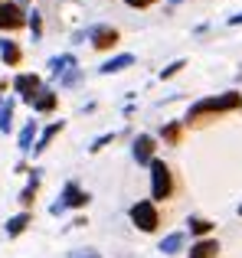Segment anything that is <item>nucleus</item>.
Segmentation results:
<instances>
[{"label": "nucleus", "instance_id": "27", "mask_svg": "<svg viewBox=\"0 0 242 258\" xmlns=\"http://www.w3.org/2000/svg\"><path fill=\"white\" fill-rule=\"evenodd\" d=\"M239 216H242V203H239Z\"/></svg>", "mask_w": 242, "mask_h": 258}, {"label": "nucleus", "instance_id": "10", "mask_svg": "<svg viewBox=\"0 0 242 258\" xmlns=\"http://www.w3.org/2000/svg\"><path fill=\"white\" fill-rule=\"evenodd\" d=\"M219 252V242L216 239H203V242H197V245L190 248V258H213Z\"/></svg>", "mask_w": 242, "mask_h": 258}, {"label": "nucleus", "instance_id": "7", "mask_svg": "<svg viewBox=\"0 0 242 258\" xmlns=\"http://www.w3.org/2000/svg\"><path fill=\"white\" fill-rule=\"evenodd\" d=\"M23 23V13L17 4H0V30H17Z\"/></svg>", "mask_w": 242, "mask_h": 258}, {"label": "nucleus", "instance_id": "26", "mask_svg": "<svg viewBox=\"0 0 242 258\" xmlns=\"http://www.w3.org/2000/svg\"><path fill=\"white\" fill-rule=\"evenodd\" d=\"M170 4H173V7H177V4H180V0H170Z\"/></svg>", "mask_w": 242, "mask_h": 258}, {"label": "nucleus", "instance_id": "19", "mask_svg": "<svg viewBox=\"0 0 242 258\" xmlns=\"http://www.w3.org/2000/svg\"><path fill=\"white\" fill-rule=\"evenodd\" d=\"M10 114H13V105H10V101H7V105H4V101H0V131H10Z\"/></svg>", "mask_w": 242, "mask_h": 258}, {"label": "nucleus", "instance_id": "16", "mask_svg": "<svg viewBox=\"0 0 242 258\" xmlns=\"http://www.w3.org/2000/svg\"><path fill=\"white\" fill-rule=\"evenodd\" d=\"M187 226H190V232H193V235H206V232L213 229V222L200 219V216H190V219H187Z\"/></svg>", "mask_w": 242, "mask_h": 258}, {"label": "nucleus", "instance_id": "13", "mask_svg": "<svg viewBox=\"0 0 242 258\" xmlns=\"http://www.w3.org/2000/svg\"><path fill=\"white\" fill-rule=\"evenodd\" d=\"M33 108H36V111H52V108H56V95L52 92H39L36 98H33Z\"/></svg>", "mask_w": 242, "mask_h": 258}, {"label": "nucleus", "instance_id": "4", "mask_svg": "<svg viewBox=\"0 0 242 258\" xmlns=\"http://www.w3.org/2000/svg\"><path fill=\"white\" fill-rule=\"evenodd\" d=\"M131 157L138 160V164H151V160H154V138H151V134H138V138H134Z\"/></svg>", "mask_w": 242, "mask_h": 258}, {"label": "nucleus", "instance_id": "14", "mask_svg": "<svg viewBox=\"0 0 242 258\" xmlns=\"http://www.w3.org/2000/svg\"><path fill=\"white\" fill-rule=\"evenodd\" d=\"M49 69H52V76H63L66 69H76V59H72V56H59V59L49 62Z\"/></svg>", "mask_w": 242, "mask_h": 258}, {"label": "nucleus", "instance_id": "20", "mask_svg": "<svg viewBox=\"0 0 242 258\" xmlns=\"http://www.w3.org/2000/svg\"><path fill=\"white\" fill-rule=\"evenodd\" d=\"M180 69H184V59H177V62H170V66H167L164 72H160V79H170V76H177Z\"/></svg>", "mask_w": 242, "mask_h": 258}, {"label": "nucleus", "instance_id": "23", "mask_svg": "<svg viewBox=\"0 0 242 258\" xmlns=\"http://www.w3.org/2000/svg\"><path fill=\"white\" fill-rule=\"evenodd\" d=\"M111 138H115V134H102V138H98V141H95V144H92V147H89V151H98V147H102V144H108V141H111Z\"/></svg>", "mask_w": 242, "mask_h": 258}, {"label": "nucleus", "instance_id": "22", "mask_svg": "<svg viewBox=\"0 0 242 258\" xmlns=\"http://www.w3.org/2000/svg\"><path fill=\"white\" fill-rule=\"evenodd\" d=\"M177 134H180V124H170V127L164 131V138H167V141H177Z\"/></svg>", "mask_w": 242, "mask_h": 258}, {"label": "nucleus", "instance_id": "15", "mask_svg": "<svg viewBox=\"0 0 242 258\" xmlns=\"http://www.w3.org/2000/svg\"><path fill=\"white\" fill-rule=\"evenodd\" d=\"M26 226H30V216H26V213L23 216H13V219L7 222V235H20Z\"/></svg>", "mask_w": 242, "mask_h": 258}, {"label": "nucleus", "instance_id": "12", "mask_svg": "<svg viewBox=\"0 0 242 258\" xmlns=\"http://www.w3.org/2000/svg\"><path fill=\"white\" fill-rule=\"evenodd\" d=\"M180 248H184V232H173L160 242V252L164 255H173V252H180Z\"/></svg>", "mask_w": 242, "mask_h": 258}, {"label": "nucleus", "instance_id": "21", "mask_svg": "<svg viewBox=\"0 0 242 258\" xmlns=\"http://www.w3.org/2000/svg\"><path fill=\"white\" fill-rule=\"evenodd\" d=\"M30 30H33V36L39 39V33H43V23H39V13H36V10L30 13Z\"/></svg>", "mask_w": 242, "mask_h": 258}, {"label": "nucleus", "instance_id": "6", "mask_svg": "<svg viewBox=\"0 0 242 258\" xmlns=\"http://www.w3.org/2000/svg\"><path fill=\"white\" fill-rule=\"evenodd\" d=\"M89 36L95 49H108V46L118 43V30H111V26H95V30H89Z\"/></svg>", "mask_w": 242, "mask_h": 258}, {"label": "nucleus", "instance_id": "11", "mask_svg": "<svg viewBox=\"0 0 242 258\" xmlns=\"http://www.w3.org/2000/svg\"><path fill=\"white\" fill-rule=\"evenodd\" d=\"M0 59H4L7 66H17V62H20V49H17V43H10V39H0Z\"/></svg>", "mask_w": 242, "mask_h": 258}, {"label": "nucleus", "instance_id": "24", "mask_svg": "<svg viewBox=\"0 0 242 258\" xmlns=\"http://www.w3.org/2000/svg\"><path fill=\"white\" fill-rule=\"evenodd\" d=\"M125 4H128V7H151L154 0H125Z\"/></svg>", "mask_w": 242, "mask_h": 258}, {"label": "nucleus", "instance_id": "3", "mask_svg": "<svg viewBox=\"0 0 242 258\" xmlns=\"http://www.w3.org/2000/svg\"><path fill=\"white\" fill-rule=\"evenodd\" d=\"M131 222L141 229V232H154L157 229V209H154V203H147V200H138L131 206Z\"/></svg>", "mask_w": 242, "mask_h": 258}, {"label": "nucleus", "instance_id": "8", "mask_svg": "<svg viewBox=\"0 0 242 258\" xmlns=\"http://www.w3.org/2000/svg\"><path fill=\"white\" fill-rule=\"evenodd\" d=\"M13 85H17V92L23 95L26 101H33V98L39 95V79H36V76H20V79H17Z\"/></svg>", "mask_w": 242, "mask_h": 258}, {"label": "nucleus", "instance_id": "5", "mask_svg": "<svg viewBox=\"0 0 242 258\" xmlns=\"http://www.w3.org/2000/svg\"><path fill=\"white\" fill-rule=\"evenodd\" d=\"M85 203H89V193H82L76 183H66V189H63V203H56V206H52V213H63L66 206H85Z\"/></svg>", "mask_w": 242, "mask_h": 258}, {"label": "nucleus", "instance_id": "2", "mask_svg": "<svg viewBox=\"0 0 242 258\" xmlns=\"http://www.w3.org/2000/svg\"><path fill=\"white\" fill-rule=\"evenodd\" d=\"M173 193V176L164 160H151V196L154 200H170Z\"/></svg>", "mask_w": 242, "mask_h": 258}, {"label": "nucleus", "instance_id": "9", "mask_svg": "<svg viewBox=\"0 0 242 258\" xmlns=\"http://www.w3.org/2000/svg\"><path fill=\"white\" fill-rule=\"evenodd\" d=\"M128 66H134V56H131V52H121V56L108 59V62L102 66V76H111V72H121V69H128Z\"/></svg>", "mask_w": 242, "mask_h": 258}, {"label": "nucleus", "instance_id": "18", "mask_svg": "<svg viewBox=\"0 0 242 258\" xmlns=\"http://www.w3.org/2000/svg\"><path fill=\"white\" fill-rule=\"evenodd\" d=\"M59 127H63V121H56V124H52V127H46V131H43V138H39V144L36 147H33V151H46V144H49V141H52V134H59Z\"/></svg>", "mask_w": 242, "mask_h": 258}, {"label": "nucleus", "instance_id": "1", "mask_svg": "<svg viewBox=\"0 0 242 258\" xmlns=\"http://www.w3.org/2000/svg\"><path fill=\"white\" fill-rule=\"evenodd\" d=\"M242 105V95L239 92H226V95H216V98H203V101H197V105L187 111V121H197L200 114H210V111H232V108H239Z\"/></svg>", "mask_w": 242, "mask_h": 258}, {"label": "nucleus", "instance_id": "17", "mask_svg": "<svg viewBox=\"0 0 242 258\" xmlns=\"http://www.w3.org/2000/svg\"><path fill=\"white\" fill-rule=\"evenodd\" d=\"M33 138H36V121H30V124L23 127V134H20V151H33Z\"/></svg>", "mask_w": 242, "mask_h": 258}, {"label": "nucleus", "instance_id": "25", "mask_svg": "<svg viewBox=\"0 0 242 258\" xmlns=\"http://www.w3.org/2000/svg\"><path fill=\"white\" fill-rule=\"evenodd\" d=\"M229 23H232V26H236V23H242V13H239V17H229Z\"/></svg>", "mask_w": 242, "mask_h": 258}]
</instances>
